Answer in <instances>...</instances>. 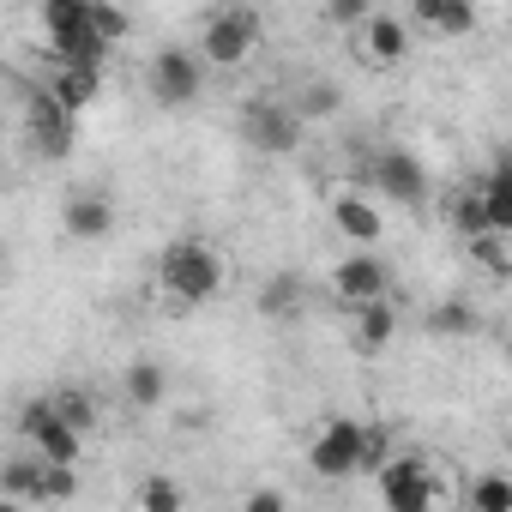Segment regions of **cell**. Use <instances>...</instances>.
<instances>
[{
    "instance_id": "cell-1",
    "label": "cell",
    "mask_w": 512,
    "mask_h": 512,
    "mask_svg": "<svg viewBox=\"0 0 512 512\" xmlns=\"http://www.w3.org/2000/svg\"><path fill=\"white\" fill-rule=\"evenodd\" d=\"M229 278V260L205 241V235H181L163 247V260H157V284L175 308H205Z\"/></svg>"
},
{
    "instance_id": "cell-2",
    "label": "cell",
    "mask_w": 512,
    "mask_h": 512,
    "mask_svg": "<svg viewBox=\"0 0 512 512\" xmlns=\"http://www.w3.org/2000/svg\"><path fill=\"white\" fill-rule=\"evenodd\" d=\"M260 37H266V19H260V7H247V0H223V7H211L199 19V55H205V67H223V73L247 67Z\"/></svg>"
},
{
    "instance_id": "cell-3",
    "label": "cell",
    "mask_w": 512,
    "mask_h": 512,
    "mask_svg": "<svg viewBox=\"0 0 512 512\" xmlns=\"http://www.w3.org/2000/svg\"><path fill=\"white\" fill-rule=\"evenodd\" d=\"M235 127H241V145H253L260 157H290V151H302L308 121L290 109V97H253V103H241Z\"/></svg>"
},
{
    "instance_id": "cell-4",
    "label": "cell",
    "mask_w": 512,
    "mask_h": 512,
    "mask_svg": "<svg viewBox=\"0 0 512 512\" xmlns=\"http://www.w3.org/2000/svg\"><path fill=\"white\" fill-rule=\"evenodd\" d=\"M199 85H205V55H193V49H181V43L157 49L151 67H145V91H151L163 109H187V103H199Z\"/></svg>"
},
{
    "instance_id": "cell-5",
    "label": "cell",
    "mask_w": 512,
    "mask_h": 512,
    "mask_svg": "<svg viewBox=\"0 0 512 512\" xmlns=\"http://www.w3.org/2000/svg\"><path fill=\"white\" fill-rule=\"evenodd\" d=\"M380 500L398 506V512H428L440 506V482H434V464L422 452H404V458H386L380 464Z\"/></svg>"
},
{
    "instance_id": "cell-6",
    "label": "cell",
    "mask_w": 512,
    "mask_h": 512,
    "mask_svg": "<svg viewBox=\"0 0 512 512\" xmlns=\"http://www.w3.org/2000/svg\"><path fill=\"white\" fill-rule=\"evenodd\" d=\"M73 121H79V115H73L49 85L25 91V133H31V151H37V157L61 163V157L73 151Z\"/></svg>"
},
{
    "instance_id": "cell-7",
    "label": "cell",
    "mask_w": 512,
    "mask_h": 512,
    "mask_svg": "<svg viewBox=\"0 0 512 512\" xmlns=\"http://www.w3.org/2000/svg\"><path fill=\"white\" fill-rule=\"evenodd\" d=\"M362 181H368L374 193H386L392 205H410V211L428 199V169L416 163V151H398V145L374 151V157L362 163Z\"/></svg>"
},
{
    "instance_id": "cell-8",
    "label": "cell",
    "mask_w": 512,
    "mask_h": 512,
    "mask_svg": "<svg viewBox=\"0 0 512 512\" xmlns=\"http://www.w3.org/2000/svg\"><path fill=\"white\" fill-rule=\"evenodd\" d=\"M332 296H338L344 308H362V302H374V296H392V260H386L380 247L344 253V260L332 266Z\"/></svg>"
},
{
    "instance_id": "cell-9",
    "label": "cell",
    "mask_w": 512,
    "mask_h": 512,
    "mask_svg": "<svg viewBox=\"0 0 512 512\" xmlns=\"http://www.w3.org/2000/svg\"><path fill=\"white\" fill-rule=\"evenodd\" d=\"M362 446H368V422H356V416H332L326 428H320V440L308 446V470L314 476H356L362 470Z\"/></svg>"
},
{
    "instance_id": "cell-10",
    "label": "cell",
    "mask_w": 512,
    "mask_h": 512,
    "mask_svg": "<svg viewBox=\"0 0 512 512\" xmlns=\"http://www.w3.org/2000/svg\"><path fill=\"white\" fill-rule=\"evenodd\" d=\"M350 37H356V55H362L368 67H398V61L410 55L416 25H410V19H398V13H374V19H368V25H356Z\"/></svg>"
},
{
    "instance_id": "cell-11",
    "label": "cell",
    "mask_w": 512,
    "mask_h": 512,
    "mask_svg": "<svg viewBox=\"0 0 512 512\" xmlns=\"http://www.w3.org/2000/svg\"><path fill=\"white\" fill-rule=\"evenodd\" d=\"M61 229H67V241H103V235L115 229V199L97 193V187L67 193V205H61Z\"/></svg>"
},
{
    "instance_id": "cell-12",
    "label": "cell",
    "mask_w": 512,
    "mask_h": 512,
    "mask_svg": "<svg viewBox=\"0 0 512 512\" xmlns=\"http://www.w3.org/2000/svg\"><path fill=\"white\" fill-rule=\"evenodd\" d=\"M332 223H338V235H350L356 247H380V235H386V211H380L374 199H362V193H338V199H332Z\"/></svg>"
},
{
    "instance_id": "cell-13",
    "label": "cell",
    "mask_w": 512,
    "mask_h": 512,
    "mask_svg": "<svg viewBox=\"0 0 512 512\" xmlns=\"http://www.w3.org/2000/svg\"><path fill=\"white\" fill-rule=\"evenodd\" d=\"M398 338V308L386 302V296H374V302H362V308H350V344L362 350V356H374V350H386Z\"/></svg>"
},
{
    "instance_id": "cell-14",
    "label": "cell",
    "mask_w": 512,
    "mask_h": 512,
    "mask_svg": "<svg viewBox=\"0 0 512 512\" xmlns=\"http://www.w3.org/2000/svg\"><path fill=\"white\" fill-rule=\"evenodd\" d=\"M49 91H55V97L79 115V109H91V103H97V91H103V67H73V61H55Z\"/></svg>"
},
{
    "instance_id": "cell-15",
    "label": "cell",
    "mask_w": 512,
    "mask_h": 512,
    "mask_svg": "<svg viewBox=\"0 0 512 512\" xmlns=\"http://www.w3.org/2000/svg\"><path fill=\"white\" fill-rule=\"evenodd\" d=\"M476 187H482V205H488V229L512 235V157H500L494 169H482Z\"/></svg>"
},
{
    "instance_id": "cell-16",
    "label": "cell",
    "mask_w": 512,
    "mask_h": 512,
    "mask_svg": "<svg viewBox=\"0 0 512 512\" xmlns=\"http://www.w3.org/2000/svg\"><path fill=\"white\" fill-rule=\"evenodd\" d=\"M163 398H169V368L151 362V356H133L127 362V404L133 410H157Z\"/></svg>"
},
{
    "instance_id": "cell-17",
    "label": "cell",
    "mask_w": 512,
    "mask_h": 512,
    "mask_svg": "<svg viewBox=\"0 0 512 512\" xmlns=\"http://www.w3.org/2000/svg\"><path fill=\"white\" fill-rule=\"evenodd\" d=\"M43 31H49V49L85 37L91 31V0H43Z\"/></svg>"
},
{
    "instance_id": "cell-18",
    "label": "cell",
    "mask_w": 512,
    "mask_h": 512,
    "mask_svg": "<svg viewBox=\"0 0 512 512\" xmlns=\"http://www.w3.org/2000/svg\"><path fill=\"white\" fill-rule=\"evenodd\" d=\"M290 109L314 127V121H332V115L344 109V91H338L332 79H302V85L290 91Z\"/></svg>"
},
{
    "instance_id": "cell-19",
    "label": "cell",
    "mask_w": 512,
    "mask_h": 512,
    "mask_svg": "<svg viewBox=\"0 0 512 512\" xmlns=\"http://www.w3.org/2000/svg\"><path fill=\"white\" fill-rule=\"evenodd\" d=\"M446 223L464 235V241H476V235H488V205H482V187L476 181H464L452 199H446Z\"/></svg>"
},
{
    "instance_id": "cell-20",
    "label": "cell",
    "mask_w": 512,
    "mask_h": 512,
    "mask_svg": "<svg viewBox=\"0 0 512 512\" xmlns=\"http://www.w3.org/2000/svg\"><path fill=\"white\" fill-rule=\"evenodd\" d=\"M253 308H260V320H290L302 308V278L296 272H272L260 284V302H253Z\"/></svg>"
},
{
    "instance_id": "cell-21",
    "label": "cell",
    "mask_w": 512,
    "mask_h": 512,
    "mask_svg": "<svg viewBox=\"0 0 512 512\" xmlns=\"http://www.w3.org/2000/svg\"><path fill=\"white\" fill-rule=\"evenodd\" d=\"M428 332L434 338H470L476 332V308L470 302H434L428 308Z\"/></svg>"
},
{
    "instance_id": "cell-22",
    "label": "cell",
    "mask_w": 512,
    "mask_h": 512,
    "mask_svg": "<svg viewBox=\"0 0 512 512\" xmlns=\"http://www.w3.org/2000/svg\"><path fill=\"white\" fill-rule=\"evenodd\" d=\"M49 398H55V410H61V416L73 422V428H85V434H97V398H91L85 386H55Z\"/></svg>"
},
{
    "instance_id": "cell-23",
    "label": "cell",
    "mask_w": 512,
    "mask_h": 512,
    "mask_svg": "<svg viewBox=\"0 0 512 512\" xmlns=\"http://www.w3.org/2000/svg\"><path fill=\"white\" fill-rule=\"evenodd\" d=\"M73 494H79V464H49V458H43L37 506H49V500H73Z\"/></svg>"
},
{
    "instance_id": "cell-24",
    "label": "cell",
    "mask_w": 512,
    "mask_h": 512,
    "mask_svg": "<svg viewBox=\"0 0 512 512\" xmlns=\"http://www.w3.org/2000/svg\"><path fill=\"white\" fill-rule=\"evenodd\" d=\"M133 500H139L145 512H181V506H187V494H181L169 476H145V482L133 488Z\"/></svg>"
},
{
    "instance_id": "cell-25",
    "label": "cell",
    "mask_w": 512,
    "mask_h": 512,
    "mask_svg": "<svg viewBox=\"0 0 512 512\" xmlns=\"http://www.w3.org/2000/svg\"><path fill=\"white\" fill-rule=\"evenodd\" d=\"M470 506H482V512H512V476H476V482H470Z\"/></svg>"
},
{
    "instance_id": "cell-26",
    "label": "cell",
    "mask_w": 512,
    "mask_h": 512,
    "mask_svg": "<svg viewBox=\"0 0 512 512\" xmlns=\"http://www.w3.org/2000/svg\"><path fill=\"white\" fill-rule=\"evenodd\" d=\"M91 31H97V37H109V43H127L133 19L115 7V0H91Z\"/></svg>"
},
{
    "instance_id": "cell-27",
    "label": "cell",
    "mask_w": 512,
    "mask_h": 512,
    "mask_svg": "<svg viewBox=\"0 0 512 512\" xmlns=\"http://www.w3.org/2000/svg\"><path fill=\"white\" fill-rule=\"evenodd\" d=\"M470 31H476V0H446L434 37H470Z\"/></svg>"
},
{
    "instance_id": "cell-28",
    "label": "cell",
    "mask_w": 512,
    "mask_h": 512,
    "mask_svg": "<svg viewBox=\"0 0 512 512\" xmlns=\"http://www.w3.org/2000/svg\"><path fill=\"white\" fill-rule=\"evenodd\" d=\"M380 7H374V0H326V19L338 25V31H356V25H368Z\"/></svg>"
},
{
    "instance_id": "cell-29",
    "label": "cell",
    "mask_w": 512,
    "mask_h": 512,
    "mask_svg": "<svg viewBox=\"0 0 512 512\" xmlns=\"http://www.w3.org/2000/svg\"><path fill=\"white\" fill-rule=\"evenodd\" d=\"M470 253H476V260H482L494 278H512V253L500 247V235H494V229H488V235H476V241H470Z\"/></svg>"
},
{
    "instance_id": "cell-30",
    "label": "cell",
    "mask_w": 512,
    "mask_h": 512,
    "mask_svg": "<svg viewBox=\"0 0 512 512\" xmlns=\"http://www.w3.org/2000/svg\"><path fill=\"white\" fill-rule=\"evenodd\" d=\"M440 13H446V0H410V25H416V31H434Z\"/></svg>"
},
{
    "instance_id": "cell-31",
    "label": "cell",
    "mask_w": 512,
    "mask_h": 512,
    "mask_svg": "<svg viewBox=\"0 0 512 512\" xmlns=\"http://www.w3.org/2000/svg\"><path fill=\"white\" fill-rule=\"evenodd\" d=\"M241 512H284V494H278V488H260V494L241 500Z\"/></svg>"
},
{
    "instance_id": "cell-32",
    "label": "cell",
    "mask_w": 512,
    "mask_h": 512,
    "mask_svg": "<svg viewBox=\"0 0 512 512\" xmlns=\"http://www.w3.org/2000/svg\"><path fill=\"white\" fill-rule=\"evenodd\" d=\"M506 37H512V19H506Z\"/></svg>"
},
{
    "instance_id": "cell-33",
    "label": "cell",
    "mask_w": 512,
    "mask_h": 512,
    "mask_svg": "<svg viewBox=\"0 0 512 512\" xmlns=\"http://www.w3.org/2000/svg\"><path fill=\"white\" fill-rule=\"evenodd\" d=\"M506 356H512V338H506Z\"/></svg>"
}]
</instances>
